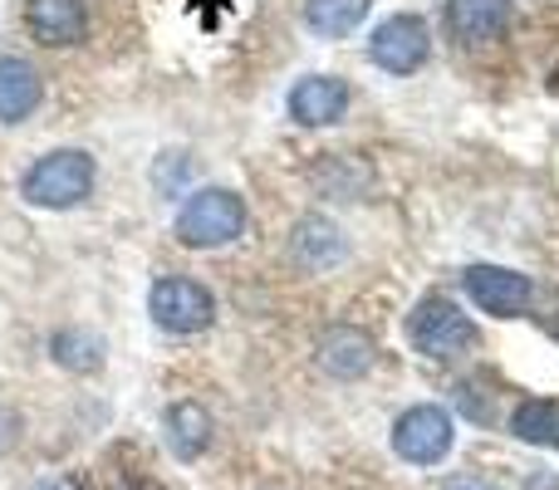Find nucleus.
I'll return each instance as SVG.
<instances>
[{
	"mask_svg": "<svg viewBox=\"0 0 559 490\" xmlns=\"http://www.w3.org/2000/svg\"><path fill=\"white\" fill-rule=\"evenodd\" d=\"M241 231H246V202L231 187H202V192H192L173 226L177 246H187V250L231 246V241H241Z\"/></svg>",
	"mask_w": 559,
	"mask_h": 490,
	"instance_id": "1",
	"label": "nucleus"
},
{
	"mask_svg": "<svg viewBox=\"0 0 559 490\" xmlns=\"http://www.w3.org/2000/svg\"><path fill=\"white\" fill-rule=\"evenodd\" d=\"M94 182H98L94 157L79 153V147H59V153H45V157H39V163L25 172V182H20V196H25L29 206H49V212H64V206L88 202Z\"/></svg>",
	"mask_w": 559,
	"mask_h": 490,
	"instance_id": "2",
	"label": "nucleus"
},
{
	"mask_svg": "<svg viewBox=\"0 0 559 490\" xmlns=\"http://www.w3.org/2000/svg\"><path fill=\"white\" fill-rule=\"evenodd\" d=\"M407 338H413L417 354L452 363V358H466L476 348V324L447 295H423L407 314Z\"/></svg>",
	"mask_w": 559,
	"mask_h": 490,
	"instance_id": "3",
	"label": "nucleus"
},
{
	"mask_svg": "<svg viewBox=\"0 0 559 490\" xmlns=\"http://www.w3.org/2000/svg\"><path fill=\"white\" fill-rule=\"evenodd\" d=\"M456 442V422L447 407L417 403L393 422V452L413 466H437Z\"/></svg>",
	"mask_w": 559,
	"mask_h": 490,
	"instance_id": "4",
	"label": "nucleus"
},
{
	"mask_svg": "<svg viewBox=\"0 0 559 490\" xmlns=\"http://www.w3.org/2000/svg\"><path fill=\"white\" fill-rule=\"evenodd\" d=\"M427 55H432V29L423 15H388L368 35V59L383 74H413L427 64Z\"/></svg>",
	"mask_w": 559,
	"mask_h": 490,
	"instance_id": "5",
	"label": "nucleus"
},
{
	"mask_svg": "<svg viewBox=\"0 0 559 490\" xmlns=\"http://www.w3.org/2000/svg\"><path fill=\"white\" fill-rule=\"evenodd\" d=\"M147 309H153V319L167 328V334H197V328H206L216 319V299L206 285H197V279L187 275H167L153 285V299H147Z\"/></svg>",
	"mask_w": 559,
	"mask_h": 490,
	"instance_id": "6",
	"label": "nucleus"
},
{
	"mask_svg": "<svg viewBox=\"0 0 559 490\" xmlns=\"http://www.w3.org/2000/svg\"><path fill=\"white\" fill-rule=\"evenodd\" d=\"M462 285H466V295L476 299V309H486V314H496V319L525 314L535 299L531 275H515V270H506V265H472L462 275Z\"/></svg>",
	"mask_w": 559,
	"mask_h": 490,
	"instance_id": "7",
	"label": "nucleus"
},
{
	"mask_svg": "<svg viewBox=\"0 0 559 490\" xmlns=\"http://www.w3.org/2000/svg\"><path fill=\"white\" fill-rule=\"evenodd\" d=\"M442 20L456 45H491L511 25V0H447Z\"/></svg>",
	"mask_w": 559,
	"mask_h": 490,
	"instance_id": "8",
	"label": "nucleus"
},
{
	"mask_svg": "<svg viewBox=\"0 0 559 490\" xmlns=\"http://www.w3.org/2000/svg\"><path fill=\"white\" fill-rule=\"evenodd\" d=\"M348 108V84L344 79H329V74H309L289 88V118L299 128H324L338 123Z\"/></svg>",
	"mask_w": 559,
	"mask_h": 490,
	"instance_id": "9",
	"label": "nucleus"
},
{
	"mask_svg": "<svg viewBox=\"0 0 559 490\" xmlns=\"http://www.w3.org/2000/svg\"><path fill=\"white\" fill-rule=\"evenodd\" d=\"M25 29L49 49L79 45V39L88 35V10H84V0H29Z\"/></svg>",
	"mask_w": 559,
	"mask_h": 490,
	"instance_id": "10",
	"label": "nucleus"
},
{
	"mask_svg": "<svg viewBox=\"0 0 559 490\" xmlns=\"http://www.w3.org/2000/svg\"><path fill=\"white\" fill-rule=\"evenodd\" d=\"M373 354H378L373 334H364V328H354V324H334L319 338V363L334 378H364L368 368H373Z\"/></svg>",
	"mask_w": 559,
	"mask_h": 490,
	"instance_id": "11",
	"label": "nucleus"
},
{
	"mask_svg": "<svg viewBox=\"0 0 559 490\" xmlns=\"http://www.w3.org/2000/svg\"><path fill=\"white\" fill-rule=\"evenodd\" d=\"M39 98H45V79H39V69L25 64V59H15V55L0 59V123H20V118H29L39 108Z\"/></svg>",
	"mask_w": 559,
	"mask_h": 490,
	"instance_id": "12",
	"label": "nucleus"
},
{
	"mask_svg": "<svg viewBox=\"0 0 559 490\" xmlns=\"http://www.w3.org/2000/svg\"><path fill=\"white\" fill-rule=\"evenodd\" d=\"M289 250H295V260L305 270H329L334 260H344V236H338V226L324 222V216H305V222L295 226Z\"/></svg>",
	"mask_w": 559,
	"mask_h": 490,
	"instance_id": "13",
	"label": "nucleus"
},
{
	"mask_svg": "<svg viewBox=\"0 0 559 490\" xmlns=\"http://www.w3.org/2000/svg\"><path fill=\"white\" fill-rule=\"evenodd\" d=\"M212 413H206L202 403H177L173 413H167V442H173L177 462H197V456L206 452V442H212Z\"/></svg>",
	"mask_w": 559,
	"mask_h": 490,
	"instance_id": "14",
	"label": "nucleus"
},
{
	"mask_svg": "<svg viewBox=\"0 0 559 490\" xmlns=\"http://www.w3.org/2000/svg\"><path fill=\"white\" fill-rule=\"evenodd\" d=\"M373 0H305V25L324 39H344L364 25Z\"/></svg>",
	"mask_w": 559,
	"mask_h": 490,
	"instance_id": "15",
	"label": "nucleus"
},
{
	"mask_svg": "<svg viewBox=\"0 0 559 490\" xmlns=\"http://www.w3.org/2000/svg\"><path fill=\"white\" fill-rule=\"evenodd\" d=\"M511 432L535 446H559V403L550 397H531L511 413Z\"/></svg>",
	"mask_w": 559,
	"mask_h": 490,
	"instance_id": "16",
	"label": "nucleus"
},
{
	"mask_svg": "<svg viewBox=\"0 0 559 490\" xmlns=\"http://www.w3.org/2000/svg\"><path fill=\"white\" fill-rule=\"evenodd\" d=\"M55 358L64 368H74V373H88V368L104 363V344L94 334H84V328H64V334H55Z\"/></svg>",
	"mask_w": 559,
	"mask_h": 490,
	"instance_id": "17",
	"label": "nucleus"
},
{
	"mask_svg": "<svg viewBox=\"0 0 559 490\" xmlns=\"http://www.w3.org/2000/svg\"><path fill=\"white\" fill-rule=\"evenodd\" d=\"M447 490H501V486L481 481V476H456V481H447Z\"/></svg>",
	"mask_w": 559,
	"mask_h": 490,
	"instance_id": "18",
	"label": "nucleus"
},
{
	"mask_svg": "<svg viewBox=\"0 0 559 490\" xmlns=\"http://www.w3.org/2000/svg\"><path fill=\"white\" fill-rule=\"evenodd\" d=\"M39 490H69V486H39Z\"/></svg>",
	"mask_w": 559,
	"mask_h": 490,
	"instance_id": "19",
	"label": "nucleus"
}]
</instances>
